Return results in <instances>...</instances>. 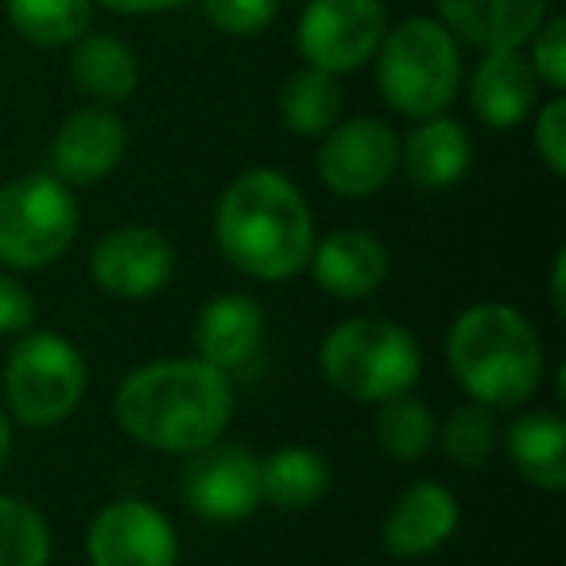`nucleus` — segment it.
<instances>
[{
  "instance_id": "nucleus-6",
  "label": "nucleus",
  "mask_w": 566,
  "mask_h": 566,
  "mask_svg": "<svg viewBox=\"0 0 566 566\" xmlns=\"http://www.w3.org/2000/svg\"><path fill=\"white\" fill-rule=\"evenodd\" d=\"M78 233V202L55 175H24L0 187V264L48 268Z\"/></svg>"
},
{
  "instance_id": "nucleus-17",
  "label": "nucleus",
  "mask_w": 566,
  "mask_h": 566,
  "mask_svg": "<svg viewBox=\"0 0 566 566\" xmlns=\"http://www.w3.org/2000/svg\"><path fill=\"white\" fill-rule=\"evenodd\" d=\"M264 334V311L249 295H218L206 303V311L195 323V346L198 361L213 365V369H237L244 365L260 346Z\"/></svg>"
},
{
  "instance_id": "nucleus-32",
  "label": "nucleus",
  "mask_w": 566,
  "mask_h": 566,
  "mask_svg": "<svg viewBox=\"0 0 566 566\" xmlns=\"http://www.w3.org/2000/svg\"><path fill=\"white\" fill-rule=\"evenodd\" d=\"M182 0H102V9L120 12V17H148V12H164L175 9Z\"/></svg>"
},
{
  "instance_id": "nucleus-29",
  "label": "nucleus",
  "mask_w": 566,
  "mask_h": 566,
  "mask_svg": "<svg viewBox=\"0 0 566 566\" xmlns=\"http://www.w3.org/2000/svg\"><path fill=\"white\" fill-rule=\"evenodd\" d=\"M535 51H532V71L535 78H543L551 90L566 86V20L555 17L547 24H539V32L532 35Z\"/></svg>"
},
{
  "instance_id": "nucleus-3",
  "label": "nucleus",
  "mask_w": 566,
  "mask_h": 566,
  "mask_svg": "<svg viewBox=\"0 0 566 566\" xmlns=\"http://www.w3.org/2000/svg\"><path fill=\"white\" fill-rule=\"evenodd\" d=\"M458 385L485 408H516L543 380V346L520 311L478 303L462 311L447 338Z\"/></svg>"
},
{
  "instance_id": "nucleus-25",
  "label": "nucleus",
  "mask_w": 566,
  "mask_h": 566,
  "mask_svg": "<svg viewBox=\"0 0 566 566\" xmlns=\"http://www.w3.org/2000/svg\"><path fill=\"white\" fill-rule=\"evenodd\" d=\"M377 442L400 462H416L434 442V416L416 396H392L377 416Z\"/></svg>"
},
{
  "instance_id": "nucleus-22",
  "label": "nucleus",
  "mask_w": 566,
  "mask_h": 566,
  "mask_svg": "<svg viewBox=\"0 0 566 566\" xmlns=\"http://www.w3.org/2000/svg\"><path fill=\"white\" fill-rule=\"evenodd\" d=\"M71 55V78L86 97L97 102H125L133 97L140 71H136V55L117 40V35H82L74 40Z\"/></svg>"
},
{
  "instance_id": "nucleus-16",
  "label": "nucleus",
  "mask_w": 566,
  "mask_h": 566,
  "mask_svg": "<svg viewBox=\"0 0 566 566\" xmlns=\"http://www.w3.org/2000/svg\"><path fill=\"white\" fill-rule=\"evenodd\" d=\"M458 527V501L434 481L411 485L385 520V547L396 558H423L439 551Z\"/></svg>"
},
{
  "instance_id": "nucleus-5",
  "label": "nucleus",
  "mask_w": 566,
  "mask_h": 566,
  "mask_svg": "<svg viewBox=\"0 0 566 566\" xmlns=\"http://www.w3.org/2000/svg\"><path fill=\"white\" fill-rule=\"evenodd\" d=\"M323 373L338 392L361 403H385L411 392L423 373L419 342L388 318H349L323 342Z\"/></svg>"
},
{
  "instance_id": "nucleus-7",
  "label": "nucleus",
  "mask_w": 566,
  "mask_h": 566,
  "mask_svg": "<svg viewBox=\"0 0 566 566\" xmlns=\"http://www.w3.org/2000/svg\"><path fill=\"white\" fill-rule=\"evenodd\" d=\"M86 392V361L59 334H28L4 365V396L24 427H55Z\"/></svg>"
},
{
  "instance_id": "nucleus-24",
  "label": "nucleus",
  "mask_w": 566,
  "mask_h": 566,
  "mask_svg": "<svg viewBox=\"0 0 566 566\" xmlns=\"http://www.w3.org/2000/svg\"><path fill=\"white\" fill-rule=\"evenodd\" d=\"M12 28L40 48H66L82 40L94 20V0H4Z\"/></svg>"
},
{
  "instance_id": "nucleus-9",
  "label": "nucleus",
  "mask_w": 566,
  "mask_h": 566,
  "mask_svg": "<svg viewBox=\"0 0 566 566\" xmlns=\"http://www.w3.org/2000/svg\"><path fill=\"white\" fill-rule=\"evenodd\" d=\"M400 167V140L377 117H354L331 128L318 148V175L342 198H369Z\"/></svg>"
},
{
  "instance_id": "nucleus-12",
  "label": "nucleus",
  "mask_w": 566,
  "mask_h": 566,
  "mask_svg": "<svg viewBox=\"0 0 566 566\" xmlns=\"http://www.w3.org/2000/svg\"><path fill=\"white\" fill-rule=\"evenodd\" d=\"M182 501L206 520L233 524L260 504V462L244 447H210L195 450L182 470Z\"/></svg>"
},
{
  "instance_id": "nucleus-15",
  "label": "nucleus",
  "mask_w": 566,
  "mask_h": 566,
  "mask_svg": "<svg viewBox=\"0 0 566 566\" xmlns=\"http://www.w3.org/2000/svg\"><path fill=\"white\" fill-rule=\"evenodd\" d=\"M311 272H315L318 287L338 300H365L377 292L388 275V252L365 229H338L311 249Z\"/></svg>"
},
{
  "instance_id": "nucleus-30",
  "label": "nucleus",
  "mask_w": 566,
  "mask_h": 566,
  "mask_svg": "<svg viewBox=\"0 0 566 566\" xmlns=\"http://www.w3.org/2000/svg\"><path fill=\"white\" fill-rule=\"evenodd\" d=\"M535 151H539L543 164L555 175L566 171V102L563 97L547 102L539 117H535Z\"/></svg>"
},
{
  "instance_id": "nucleus-4",
  "label": "nucleus",
  "mask_w": 566,
  "mask_h": 566,
  "mask_svg": "<svg viewBox=\"0 0 566 566\" xmlns=\"http://www.w3.org/2000/svg\"><path fill=\"white\" fill-rule=\"evenodd\" d=\"M377 86L403 117H442L462 86L458 40L431 17H411L388 28L377 48Z\"/></svg>"
},
{
  "instance_id": "nucleus-10",
  "label": "nucleus",
  "mask_w": 566,
  "mask_h": 566,
  "mask_svg": "<svg viewBox=\"0 0 566 566\" xmlns=\"http://www.w3.org/2000/svg\"><path fill=\"white\" fill-rule=\"evenodd\" d=\"M90 275L102 292L117 300H151L171 283L175 249L151 226H120L97 241Z\"/></svg>"
},
{
  "instance_id": "nucleus-31",
  "label": "nucleus",
  "mask_w": 566,
  "mask_h": 566,
  "mask_svg": "<svg viewBox=\"0 0 566 566\" xmlns=\"http://www.w3.org/2000/svg\"><path fill=\"white\" fill-rule=\"evenodd\" d=\"M35 323V303L24 283L0 275V334H28Z\"/></svg>"
},
{
  "instance_id": "nucleus-20",
  "label": "nucleus",
  "mask_w": 566,
  "mask_h": 566,
  "mask_svg": "<svg viewBox=\"0 0 566 566\" xmlns=\"http://www.w3.org/2000/svg\"><path fill=\"white\" fill-rule=\"evenodd\" d=\"M509 454L524 481L558 493L566 489V423L555 411H527L509 427Z\"/></svg>"
},
{
  "instance_id": "nucleus-28",
  "label": "nucleus",
  "mask_w": 566,
  "mask_h": 566,
  "mask_svg": "<svg viewBox=\"0 0 566 566\" xmlns=\"http://www.w3.org/2000/svg\"><path fill=\"white\" fill-rule=\"evenodd\" d=\"M202 12L226 35H260L280 12V0H202Z\"/></svg>"
},
{
  "instance_id": "nucleus-27",
  "label": "nucleus",
  "mask_w": 566,
  "mask_h": 566,
  "mask_svg": "<svg viewBox=\"0 0 566 566\" xmlns=\"http://www.w3.org/2000/svg\"><path fill=\"white\" fill-rule=\"evenodd\" d=\"M496 434H501V427H496V419H493V408H485V403H465V408H458L454 416L447 419V427H442V450H447L450 462H458L462 470H478V465H485L489 458H493Z\"/></svg>"
},
{
  "instance_id": "nucleus-2",
  "label": "nucleus",
  "mask_w": 566,
  "mask_h": 566,
  "mask_svg": "<svg viewBox=\"0 0 566 566\" xmlns=\"http://www.w3.org/2000/svg\"><path fill=\"white\" fill-rule=\"evenodd\" d=\"M213 237L221 256L256 280L303 272L315 249L307 202L295 182L275 171H249L229 182L213 213Z\"/></svg>"
},
{
  "instance_id": "nucleus-23",
  "label": "nucleus",
  "mask_w": 566,
  "mask_h": 566,
  "mask_svg": "<svg viewBox=\"0 0 566 566\" xmlns=\"http://www.w3.org/2000/svg\"><path fill=\"white\" fill-rule=\"evenodd\" d=\"M280 113L283 125L295 136H323L334 128L342 113V86L338 74H326L318 66L292 74L280 90Z\"/></svg>"
},
{
  "instance_id": "nucleus-26",
  "label": "nucleus",
  "mask_w": 566,
  "mask_h": 566,
  "mask_svg": "<svg viewBox=\"0 0 566 566\" xmlns=\"http://www.w3.org/2000/svg\"><path fill=\"white\" fill-rule=\"evenodd\" d=\"M51 532L32 504L0 496V566H48Z\"/></svg>"
},
{
  "instance_id": "nucleus-14",
  "label": "nucleus",
  "mask_w": 566,
  "mask_h": 566,
  "mask_svg": "<svg viewBox=\"0 0 566 566\" xmlns=\"http://www.w3.org/2000/svg\"><path fill=\"white\" fill-rule=\"evenodd\" d=\"M125 148H128V133L117 113L78 109L59 125L51 159H55V171L63 182L90 187V182L113 175V167L120 164Z\"/></svg>"
},
{
  "instance_id": "nucleus-19",
  "label": "nucleus",
  "mask_w": 566,
  "mask_h": 566,
  "mask_svg": "<svg viewBox=\"0 0 566 566\" xmlns=\"http://www.w3.org/2000/svg\"><path fill=\"white\" fill-rule=\"evenodd\" d=\"M400 159H403V171H408V179L416 182V187L442 190V187H454V182L470 171L473 144L458 120L427 117L423 125L408 136Z\"/></svg>"
},
{
  "instance_id": "nucleus-11",
  "label": "nucleus",
  "mask_w": 566,
  "mask_h": 566,
  "mask_svg": "<svg viewBox=\"0 0 566 566\" xmlns=\"http://www.w3.org/2000/svg\"><path fill=\"white\" fill-rule=\"evenodd\" d=\"M86 551L94 566H175L179 539L164 512L148 501H117L90 524Z\"/></svg>"
},
{
  "instance_id": "nucleus-21",
  "label": "nucleus",
  "mask_w": 566,
  "mask_h": 566,
  "mask_svg": "<svg viewBox=\"0 0 566 566\" xmlns=\"http://www.w3.org/2000/svg\"><path fill=\"white\" fill-rule=\"evenodd\" d=\"M331 489V462L318 450L283 447L260 462V501H272L283 512H303L323 501Z\"/></svg>"
},
{
  "instance_id": "nucleus-33",
  "label": "nucleus",
  "mask_w": 566,
  "mask_h": 566,
  "mask_svg": "<svg viewBox=\"0 0 566 566\" xmlns=\"http://www.w3.org/2000/svg\"><path fill=\"white\" fill-rule=\"evenodd\" d=\"M9 454H12V423L4 416V408H0V465L9 462Z\"/></svg>"
},
{
  "instance_id": "nucleus-18",
  "label": "nucleus",
  "mask_w": 566,
  "mask_h": 566,
  "mask_svg": "<svg viewBox=\"0 0 566 566\" xmlns=\"http://www.w3.org/2000/svg\"><path fill=\"white\" fill-rule=\"evenodd\" d=\"M535 71L520 51H485L473 71L470 102L489 128H512L535 105Z\"/></svg>"
},
{
  "instance_id": "nucleus-1",
  "label": "nucleus",
  "mask_w": 566,
  "mask_h": 566,
  "mask_svg": "<svg viewBox=\"0 0 566 566\" xmlns=\"http://www.w3.org/2000/svg\"><path fill=\"white\" fill-rule=\"evenodd\" d=\"M117 423L164 454H195L221 439L233 411L226 373L206 361H151L117 388Z\"/></svg>"
},
{
  "instance_id": "nucleus-13",
  "label": "nucleus",
  "mask_w": 566,
  "mask_h": 566,
  "mask_svg": "<svg viewBox=\"0 0 566 566\" xmlns=\"http://www.w3.org/2000/svg\"><path fill=\"white\" fill-rule=\"evenodd\" d=\"M439 24L481 51H520L547 20V0H434Z\"/></svg>"
},
{
  "instance_id": "nucleus-8",
  "label": "nucleus",
  "mask_w": 566,
  "mask_h": 566,
  "mask_svg": "<svg viewBox=\"0 0 566 566\" xmlns=\"http://www.w3.org/2000/svg\"><path fill=\"white\" fill-rule=\"evenodd\" d=\"M388 32L385 0H311L300 17V51L307 66L346 74L377 55Z\"/></svg>"
}]
</instances>
